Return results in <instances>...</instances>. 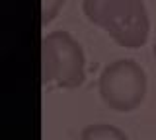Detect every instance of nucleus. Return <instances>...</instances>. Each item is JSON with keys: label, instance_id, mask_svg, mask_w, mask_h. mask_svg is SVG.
Wrapping results in <instances>:
<instances>
[{"label": "nucleus", "instance_id": "423d86ee", "mask_svg": "<svg viewBox=\"0 0 156 140\" xmlns=\"http://www.w3.org/2000/svg\"><path fill=\"white\" fill-rule=\"evenodd\" d=\"M154 56H156V41H154Z\"/></svg>", "mask_w": 156, "mask_h": 140}, {"label": "nucleus", "instance_id": "39448f33", "mask_svg": "<svg viewBox=\"0 0 156 140\" xmlns=\"http://www.w3.org/2000/svg\"><path fill=\"white\" fill-rule=\"evenodd\" d=\"M65 0H41V26H49L58 16Z\"/></svg>", "mask_w": 156, "mask_h": 140}, {"label": "nucleus", "instance_id": "f257e3e1", "mask_svg": "<svg viewBox=\"0 0 156 140\" xmlns=\"http://www.w3.org/2000/svg\"><path fill=\"white\" fill-rule=\"evenodd\" d=\"M82 12L119 47L140 49L148 41L150 22L143 0H82Z\"/></svg>", "mask_w": 156, "mask_h": 140}, {"label": "nucleus", "instance_id": "20e7f679", "mask_svg": "<svg viewBox=\"0 0 156 140\" xmlns=\"http://www.w3.org/2000/svg\"><path fill=\"white\" fill-rule=\"evenodd\" d=\"M82 138L84 140H92V138H107V140H125L127 134L123 130H119L117 127H111V125H92V127H86L84 132H82Z\"/></svg>", "mask_w": 156, "mask_h": 140}, {"label": "nucleus", "instance_id": "f03ea898", "mask_svg": "<svg viewBox=\"0 0 156 140\" xmlns=\"http://www.w3.org/2000/svg\"><path fill=\"white\" fill-rule=\"evenodd\" d=\"M86 59L80 43L68 31H51L41 43V76L45 86L80 88L86 80Z\"/></svg>", "mask_w": 156, "mask_h": 140}, {"label": "nucleus", "instance_id": "7ed1b4c3", "mask_svg": "<svg viewBox=\"0 0 156 140\" xmlns=\"http://www.w3.org/2000/svg\"><path fill=\"white\" fill-rule=\"evenodd\" d=\"M98 90L109 109L129 113L144 101L146 74L143 66L131 59L115 60L101 70Z\"/></svg>", "mask_w": 156, "mask_h": 140}]
</instances>
